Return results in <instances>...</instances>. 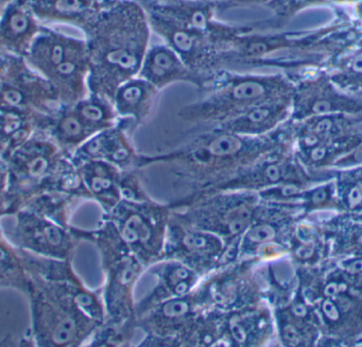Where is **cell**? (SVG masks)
<instances>
[{
    "label": "cell",
    "mask_w": 362,
    "mask_h": 347,
    "mask_svg": "<svg viewBox=\"0 0 362 347\" xmlns=\"http://www.w3.org/2000/svg\"><path fill=\"white\" fill-rule=\"evenodd\" d=\"M28 275L31 326L27 338L37 347L78 346L94 327V296L80 285L69 260L42 259Z\"/></svg>",
    "instance_id": "6da1fadb"
},
{
    "label": "cell",
    "mask_w": 362,
    "mask_h": 347,
    "mask_svg": "<svg viewBox=\"0 0 362 347\" xmlns=\"http://www.w3.org/2000/svg\"><path fill=\"white\" fill-rule=\"evenodd\" d=\"M82 33L90 61L88 90L112 101L117 88L141 71L152 33L147 13L139 0H107Z\"/></svg>",
    "instance_id": "7a4b0ae2"
},
{
    "label": "cell",
    "mask_w": 362,
    "mask_h": 347,
    "mask_svg": "<svg viewBox=\"0 0 362 347\" xmlns=\"http://www.w3.org/2000/svg\"><path fill=\"white\" fill-rule=\"evenodd\" d=\"M283 137L281 133L254 137L217 130L160 160L173 164L182 175L223 184L276 149L286 141Z\"/></svg>",
    "instance_id": "3957f363"
},
{
    "label": "cell",
    "mask_w": 362,
    "mask_h": 347,
    "mask_svg": "<svg viewBox=\"0 0 362 347\" xmlns=\"http://www.w3.org/2000/svg\"><path fill=\"white\" fill-rule=\"evenodd\" d=\"M202 100L182 110L188 122H228L247 110L279 97L291 96L294 86L283 75H250L224 69L211 82Z\"/></svg>",
    "instance_id": "277c9868"
},
{
    "label": "cell",
    "mask_w": 362,
    "mask_h": 347,
    "mask_svg": "<svg viewBox=\"0 0 362 347\" xmlns=\"http://www.w3.org/2000/svg\"><path fill=\"white\" fill-rule=\"evenodd\" d=\"M5 164L7 217L16 215L30 199L56 192L61 177L71 164V158L45 133L37 130L27 143L5 160Z\"/></svg>",
    "instance_id": "5b68a950"
},
{
    "label": "cell",
    "mask_w": 362,
    "mask_h": 347,
    "mask_svg": "<svg viewBox=\"0 0 362 347\" xmlns=\"http://www.w3.org/2000/svg\"><path fill=\"white\" fill-rule=\"evenodd\" d=\"M60 107L52 84L25 58L0 52V111L49 115Z\"/></svg>",
    "instance_id": "8992f818"
},
{
    "label": "cell",
    "mask_w": 362,
    "mask_h": 347,
    "mask_svg": "<svg viewBox=\"0 0 362 347\" xmlns=\"http://www.w3.org/2000/svg\"><path fill=\"white\" fill-rule=\"evenodd\" d=\"M14 218L13 228L4 230L14 247L42 257L71 259L76 240L69 226L26 207L18 209Z\"/></svg>",
    "instance_id": "52a82bcc"
},
{
    "label": "cell",
    "mask_w": 362,
    "mask_h": 347,
    "mask_svg": "<svg viewBox=\"0 0 362 347\" xmlns=\"http://www.w3.org/2000/svg\"><path fill=\"white\" fill-rule=\"evenodd\" d=\"M319 319L317 346L351 347L362 336V294L349 290L310 302Z\"/></svg>",
    "instance_id": "ba28073f"
},
{
    "label": "cell",
    "mask_w": 362,
    "mask_h": 347,
    "mask_svg": "<svg viewBox=\"0 0 362 347\" xmlns=\"http://www.w3.org/2000/svg\"><path fill=\"white\" fill-rule=\"evenodd\" d=\"M42 27L24 0H8L0 12V52L25 58Z\"/></svg>",
    "instance_id": "9c48e42d"
},
{
    "label": "cell",
    "mask_w": 362,
    "mask_h": 347,
    "mask_svg": "<svg viewBox=\"0 0 362 347\" xmlns=\"http://www.w3.org/2000/svg\"><path fill=\"white\" fill-rule=\"evenodd\" d=\"M332 114L362 115V101L343 96L330 88L321 90L313 86H294L291 112L294 122Z\"/></svg>",
    "instance_id": "30bf717a"
},
{
    "label": "cell",
    "mask_w": 362,
    "mask_h": 347,
    "mask_svg": "<svg viewBox=\"0 0 362 347\" xmlns=\"http://www.w3.org/2000/svg\"><path fill=\"white\" fill-rule=\"evenodd\" d=\"M139 77L149 82L158 92L177 82H186L198 88H205L204 81L192 73L177 52L166 44L149 47Z\"/></svg>",
    "instance_id": "8fae6325"
},
{
    "label": "cell",
    "mask_w": 362,
    "mask_h": 347,
    "mask_svg": "<svg viewBox=\"0 0 362 347\" xmlns=\"http://www.w3.org/2000/svg\"><path fill=\"white\" fill-rule=\"evenodd\" d=\"M86 45V39L71 37L43 25L25 60L47 80L66 59Z\"/></svg>",
    "instance_id": "7c38bea8"
},
{
    "label": "cell",
    "mask_w": 362,
    "mask_h": 347,
    "mask_svg": "<svg viewBox=\"0 0 362 347\" xmlns=\"http://www.w3.org/2000/svg\"><path fill=\"white\" fill-rule=\"evenodd\" d=\"M45 26L69 25L83 31L105 8L107 0H24Z\"/></svg>",
    "instance_id": "4fadbf2b"
},
{
    "label": "cell",
    "mask_w": 362,
    "mask_h": 347,
    "mask_svg": "<svg viewBox=\"0 0 362 347\" xmlns=\"http://www.w3.org/2000/svg\"><path fill=\"white\" fill-rule=\"evenodd\" d=\"M292 98L293 95L260 103L245 113L218 124V130L243 136L255 137L269 134L291 116Z\"/></svg>",
    "instance_id": "5bb4252c"
},
{
    "label": "cell",
    "mask_w": 362,
    "mask_h": 347,
    "mask_svg": "<svg viewBox=\"0 0 362 347\" xmlns=\"http://www.w3.org/2000/svg\"><path fill=\"white\" fill-rule=\"evenodd\" d=\"M288 252L298 269H313L329 259V247L323 228L310 216L298 220L288 240Z\"/></svg>",
    "instance_id": "9a60e30c"
},
{
    "label": "cell",
    "mask_w": 362,
    "mask_h": 347,
    "mask_svg": "<svg viewBox=\"0 0 362 347\" xmlns=\"http://www.w3.org/2000/svg\"><path fill=\"white\" fill-rule=\"evenodd\" d=\"M329 247V258L362 255V213H334L320 220Z\"/></svg>",
    "instance_id": "2e32d148"
},
{
    "label": "cell",
    "mask_w": 362,
    "mask_h": 347,
    "mask_svg": "<svg viewBox=\"0 0 362 347\" xmlns=\"http://www.w3.org/2000/svg\"><path fill=\"white\" fill-rule=\"evenodd\" d=\"M39 114L0 111V158L5 162L37 130Z\"/></svg>",
    "instance_id": "e0dca14e"
},
{
    "label": "cell",
    "mask_w": 362,
    "mask_h": 347,
    "mask_svg": "<svg viewBox=\"0 0 362 347\" xmlns=\"http://www.w3.org/2000/svg\"><path fill=\"white\" fill-rule=\"evenodd\" d=\"M158 93L152 84L137 76L117 88L112 103L120 115L141 119L149 113Z\"/></svg>",
    "instance_id": "ac0fdd59"
},
{
    "label": "cell",
    "mask_w": 362,
    "mask_h": 347,
    "mask_svg": "<svg viewBox=\"0 0 362 347\" xmlns=\"http://www.w3.org/2000/svg\"><path fill=\"white\" fill-rule=\"evenodd\" d=\"M28 283L20 249L8 240L6 235L0 236V291L16 290L27 296Z\"/></svg>",
    "instance_id": "d6986e66"
},
{
    "label": "cell",
    "mask_w": 362,
    "mask_h": 347,
    "mask_svg": "<svg viewBox=\"0 0 362 347\" xmlns=\"http://www.w3.org/2000/svg\"><path fill=\"white\" fill-rule=\"evenodd\" d=\"M296 207L300 209L302 218L309 217L311 213H319V211L342 213V208L337 196L334 177L306 188L300 194Z\"/></svg>",
    "instance_id": "ffe728a7"
},
{
    "label": "cell",
    "mask_w": 362,
    "mask_h": 347,
    "mask_svg": "<svg viewBox=\"0 0 362 347\" xmlns=\"http://www.w3.org/2000/svg\"><path fill=\"white\" fill-rule=\"evenodd\" d=\"M334 177L342 213H362V166L337 170Z\"/></svg>",
    "instance_id": "44dd1931"
},
{
    "label": "cell",
    "mask_w": 362,
    "mask_h": 347,
    "mask_svg": "<svg viewBox=\"0 0 362 347\" xmlns=\"http://www.w3.org/2000/svg\"><path fill=\"white\" fill-rule=\"evenodd\" d=\"M345 281L354 291L362 294V255L332 258Z\"/></svg>",
    "instance_id": "7402d4cb"
},
{
    "label": "cell",
    "mask_w": 362,
    "mask_h": 347,
    "mask_svg": "<svg viewBox=\"0 0 362 347\" xmlns=\"http://www.w3.org/2000/svg\"><path fill=\"white\" fill-rule=\"evenodd\" d=\"M124 237L129 242H136L139 240H147L149 238L150 230L147 224L139 217L132 216L124 224Z\"/></svg>",
    "instance_id": "603a6c76"
},
{
    "label": "cell",
    "mask_w": 362,
    "mask_h": 347,
    "mask_svg": "<svg viewBox=\"0 0 362 347\" xmlns=\"http://www.w3.org/2000/svg\"><path fill=\"white\" fill-rule=\"evenodd\" d=\"M207 3L213 6L218 13L230 11L238 8L260 7L268 5L270 0H206Z\"/></svg>",
    "instance_id": "cb8c5ba5"
},
{
    "label": "cell",
    "mask_w": 362,
    "mask_h": 347,
    "mask_svg": "<svg viewBox=\"0 0 362 347\" xmlns=\"http://www.w3.org/2000/svg\"><path fill=\"white\" fill-rule=\"evenodd\" d=\"M358 166H362V143L342 158H338L330 170H341V169L354 168Z\"/></svg>",
    "instance_id": "d4e9b609"
},
{
    "label": "cell",
    "mask_w": 362,
    "mask_h": 347,
    "mask_svg": "<svg viewBox=\"0 0 362 347\" xmlns=\"http://www.w3.org/2000/svg\"><path fill=\"white\" fill-rule=\"evenodd\" d=\"M343 75L347 76V79L351 82L355 77L362 82V48L356 50L355 54L347 59L346 69Z\"/></svg>",
    "instance_id": "484cf974"
},
{
    "label": "cell",
    "mask_w": 362,
    "mask_h": 347,
    "mask_svg": "<svg viewBox=\"0 0 362 347\" xmlns=\"http://www.w3.org/2000/svg\"><path fill=\"white\" fill-rule=\"evenodd\" d=\"M189 310V306L185 300H170L163 306V314L169 319L183 317Z\"/></svg>",
    "instance_id": "4316f807"
},
{
    "label": "cell",
    "mask_w": 362,
    "mask_h": 347,
    "mask_svg": "<svg viewBox=\"0 0 362 347\" xmlns=\"http://www.w3.org/2000/svg\"><path fill=\"white\" fill-rule=\"evenodd\" d=\"M184 245L192 251H205L209 249V239L200 235H187L184 238Z\"/></svg>",
    "instance_id": "83f0119b"
},
{
    "label": "cell",
    "mask_w": 362,
    "mask_h": 347,
    "mask_svg": "<svg viewBox=\"0 0 362 347\" xmlns=\"http://www.w3.org/2000/svg\"><path fill=\"white\" fill-rule=\"evenodd\" d=\"M5 188H0V220L6 217L7 211V202H6Z\"/></svg>",
    "instance_id": "f1b7e54d"
},
{
    "label": "cell",
    "mask_w": 362,
    "mask_h": 347,
    "mask_svg": "<svg viewBox=\"0 0 362 347\" xmlns=\"http://www.w3.org/2000/svg\"><path fill=\"white\" fill-rule=\"evenodd\" d=\"M6 182H7V167L5 162L0 160V188L6 187Z\"/></svg>",
    "instance_id": "f546056e"
},
{
    "label": "cell",
    "mask_w": 362,
    "mask_h": 347,
    "mask_svg": "<svg viewBox=\"0 0 362 347\" xmlns=\"http://www.w3.org/2000/svg\"><path fill=\"white\" fill-rule=\"evenodd\" d=\"M351 347H362V336H360L359 338L356 339L355 342L353 343Z\"/></svg>",
    "instance_id": "4dcf8cb0"
},
{
    "label": "cell",
    "mask_w": 362,
    "mask_h": 347,
    "mask_svg": "<svg viewBox=\"0 0 362 347\" xmlns=\"http://www.w3.org/2000/svg\"><path fill=\"white\" fill-rule=\"evenodd\" d=\"M8 0H0V12H1V10H3L4 6L6 5V3H7Z\"/></svg>",
    "instance_id": "1f68e13d"
},
{
    "label": "cell",
    "mask_w": 362,
    "mask_h": 347,
    "mask_svg": "<svg viewBox=\"0 0 362 347\" xmlns=\"http://www.w3.org/2000/svg\"><path fill=\"white\" fill-rule=\"evenodd\" d=\"M5 235V232H4L3 228H1V225H0V236H4Z\"/></svg>",
    "instance_id": "d6a6232c"
},
{
    "label": "cell",
    "mask_w": 362,
    "mask_h": 347,
    "mask_svg": "<svg viewBox=\"0 0 362 347\" xmlns=\"http://www.w3.org/2000/svg\"><path fill=\"white\" fill-rule=\"evenodd\" d=\"M0 160H1V158H0Z\"/></svg>",
    "instance_id": "836d02e7"
}]
</instances>
